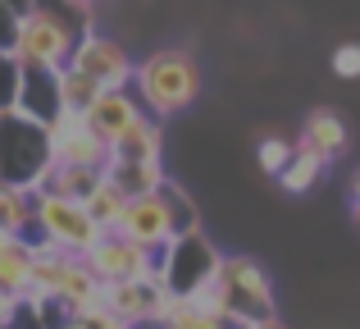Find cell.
<instances>
[{
	"instance_id": "6da1fadb",
	"label": "cell",
	"mask_w": 360,
	"mask_h": 329,
	"mask_svg": "<svg viewBox=\"0 0 360 329\" xmlns=\"http://www.w3.org/2000/svg\"><path fill=\"white\" fill-rule=\"evenodd\" d=\"M196 92H201V69H196V60L187 51H155L132 73V97L155 119L187 110L196 101Z\"/></svg>"
},
{
	"instance_id": "ffe728a7",
	"label": "cell",
	"mask_w": 360,
	"mask_h": 329,
	"mask_svg": "<svg viewBox=\"0 0 360 329\" xmlns=\"http://www.w3.org/2000/svg\"><path fill=\"white\" fill-rule=\"evenodd\" d=\"M0 229L14 238H32V192L0 183Z\"/></svg>"
},
{
	"instance_id": "5bb4252c",
	"label": "cell",
	"mask_w": 360,
	"mask_h": 329,
	"mask_svg": "<svg viewBox=\"0 0 360 329\" xmlns=\"http://www.w3.org/2000/svg\"><path fill=\"white\" fill-rule=\"evenodd\" d=\"M73 266H78V256L51 247V242H32V297L55 302L60 288H64V279L73 275Z\"/></svg>"
},
{
	"instance_id": "44dd1931",
	"label": "cell",
	"mask_w": 360,
	"mask_h": 329,
	"mask_svg": "<svg viewBox=\"0 0 360 329\" xmlns=\"http://www.w3.org/2000/svg\"><path fill=\"white\" fill-rule=\"evenodd\" d=\"M165 329H242V325L205 302H174V311L165 316Z\"/></svg>"
},
{
	"instance_id": "d590c367",
	"label": "cell",
	"mask_w": 360,
	"mask_h": 329,
	"mask_svg": "<svg viewBox=\"0 0 360 329\" xmlns=\"http://www.w3.org/2000/svg\"><path fill=\"white\" fill-rule=\"evenodd\" d=\"M352 197H356V201H360V174L352 178Z\"/></svg>"
},
{
	"instance_id": "9c48e42d",
	"label": "cell",
	"mask_w": 360,
	"mask_h": 329,
	"mask_svg": "<svg viewBox=\"0 0 360 329\" xmlns=\"http://www.w3.org/2000/svg\"><path fill=\"white\" fill-rule=\"evenodd\" d=\"M178 297L169 293L165 275H150V279H132V284H105V306L119 316L123 325H146V321H160L174 311Z\"/></svg>"
},
{
	"instance_id": "3957f363",
	"label": "cell",
	"mask_w": 360,
	"mask_h": 329,
	"mask_svg": "<svg viewBox=\"0 0 360 329\" xmlns=\"http://www.w3.org/2000/svg\"><path fill=\"white\" fill-rule=\"evenodd\" d=\"M196 302L224 311L229 321L238 325H255V321H274V288L269 275L260 270V261L251 256H224L219 275H214L210 293L196 297Z\"/></svg>"
},
{
	"instance_id": "d4e9b609",
	"label": "cell",
	"mask_w": 360,
	"mask_h": 329,
	"mask_svg": "<svg viewBox=\"0 0 360 329\" xmlns=\"http://www.w3.org/2000/svg\"><path fill=\"white\" fill-rule=\"evenodd\" d=\"M160 201H165V211H169V220H174V233H178V238H183V233H196V206H192V197H187L183 187L165 178Z\"/></svg>"
},
{
	"instance_id": "cb8c5ba5",
	"label": "cell",
	"mask_w": 360,
	"mask_h": 329,
	"mask_svg": "<svg viewBox=\"0 0 360 329\" xmlns=\"http://www.w3.org/2000/svg\"><path fill=\"white\" fill-rule=\"evenodd\" d=\"M319 174H324V161H319L315 151H306V147H297V156H292V165L278 174V183L288 187V192H310Z\"/></svg>"
},
{
	"instance_id": "f546056e",
	"label": "cell",
	"mask_w": 360,
	"mask_h": 329,
	"mask_svg": "<svg viewBox=\"0 0 360 329\" xmlns=\"http://www.w3.org/2000/svg\"><path fill=\"white\" fill-rule=\"evenodd\" d=\"M18 23H23V18L0 0V51H14V46H18Z\"/></svg>"
},
{
	"instance_id": "4fadbf2b",
	"label": "cell",
	"mask_w": 360,
	"mask_h": 329,
	"mask_svg": "<svg viewBox=\"0 0 360 329\" xmlns=\"http://www.w3.org/2000/svg\"><path fill=\"white\" fill-rule=\"evenodd\" d=\"M18 115L32 124L51 128L64 115V97H60V73L55 69H23V92H18Z\"/></svg>"
},
{
	"instance_id": "2e32d148",
	"label": "cell",
	"mask_w": 360,
	"mask_h": 329,
	"mask_svg": "<svg viewBox=\"0 0 360 329\" xmlns=\"http://www.w3.org/2000/svg\"><path fill=\"white\" fill-rule=\"evenodd\" d=\"M301 147L315 151L324 165L333 161V156H342L347 151V124H342V115H333V110H310L306 128H301Z\"/></svg>"
},
{
	"instance_id": "e0dca14e",
	"label": "cell",
	"mask_w": 360,
	"mask_h": 329,
	"mask_svg": "<svg viewBox=\"0 0 360 329\" xmlns=\"http://www.w3.org/2000/svg\"><path fill=\"white\" fill-rule=\"evenodd\" d=\"M0 293L23 302L32 293V242L27 238H14L5 252H0Z\"/></svg>"
},
{
	"instance_id": "d6a6232c",
	"label": "cell",
	"mask_w": 360,
	"mask_h": 329,
	"mask_svg": "<svg viewBox=\"0 0 360 329\" xmlns=\"http://www.w3.org/2000/svg\"><path fill=\"white\" fill-rule=\"evenodd\" d=\"M242 329H283V321L274 316V321H255V325H242Z\"/></svg>"
},
{
	"instance_id": "52a82bcc",
	"label": "cell",
	"mask_w": 360,
	"mask_h": 329,
	"mask_svg": "<svg viewBox=\"0 0 360 329\" xmlns=\"http://www.w3.org/2000/svg\"><path fill=\"white\" fill-rule=\"evenodd\" d=\"M82 261H87V270L101 279V284H132V279L160 275V266H165V247L146 252V247H137V242H128L123 233H105V238H101Z\"/></svg>"
},
{
	"instance_id": "83f0119b",
	"label": "cell",
	"mask_w": 360,
	"mask_h": 329,
	"mask_svg": "<svg viewBox=\"0 0 360 329\" xmlns=\"http://www.w3.org/2000/svg\"><path fill=\"white\" fill-rule=\"evenodd\" d=\"M69 321H73V325H78V329H128V325H123V321H119V316H115V311H110V306H105V302H96V306H87V311H78V316H69Z\"/></svg>"
},
{
	"instance_id": "f1b7e54d",
	"label": "cell",
	"mask_w": 360,
	"mask_h": 329,
	"mask_svg": "<svg viewBox=\"0 0 360 329\" xmlns=\"http://www.w3.org/2000/svg\"><path fill=\"white\" fill-rule=\"evenodd\" d=\"M333 73L338 78H360V46H338L333 51Z\"/></svg>"
},
{
	"instance_id": "7c38bea8",
	"label": "cell",
	"mask_w": 360,
	"mask_h": 329,
	"mask_svg": "<svg viewBox=\"0 0 360 329\" xmlns=\"http://www.w3.org/2000/svg\"><path fill=\"white\" fill-rule=\"evenodd\" d=\"M82 119H87V128H91V133H96L105 147H115L119 137L128 133L132 124H137V119H146V110H141V101L132 97L128 87H123V92H101V101H96V106H91Z\"/></svg>"
},
{
	"instance_id": "74e56055",
	"label": "cell",
	"mask_w": 360,
	"mask_h": 329,
	"mask_svg": "<svg viewBox=\"0 0 360 329\" xmlns=\"http://www.w3.org/2000/svg\"><path fill=\"white\" fill-rule=\"evenodd\" d=\"M64 5H69V9H73V5H87V0H64Z\"/></svg>"
},
{
	"instance_id": "7402d4cb",
	"label": "cell",
	"mask_w": 360,
	"mask_h": 329,
	"mask_svg": "<svg viewBox=\"0 0 360 329\" xmlns=\"http://www.w3.org/2000/svg\"><path fill=\"white\" fill-rule=\"evenodd\" d=\"M82 206H87V215H91V220H96L105 233H115V229H119V220H123V211H128V197H123L119 187L105 178V183H101Z\"/></svg>"
},
{
	"instance_id": "5b68a950",
	"label": "cell",
	"mask_w": 360,
	"mask_h": 329,
	"mask_svg": "<svg viewBox=\"0 0 360 329\" xmlns=\"http://www.w3.org/2000/svg\"><path fill=\"white\" fill-rule=\"evenodd\" d=\"M101 238H105V229L87 215L82 201H69V197L55 192H32V238L27 242H51V247L82 261Z\"/></svg>"
},
{
	"instance_id": "8d00e7d4",
	"label": "cell",
	"mask_w": 360,
	"mask_h": 329,
	"mask_svg": "<svg viewBox=\"0 0 360 329\" xmlns=\"http://www.w3.org/2000/svg\"><path fill=\"white\" fill-rule=\"evenodd\" d=\"M352 215H356V224H360V201H356V206H352Z\"/></svg>"
},
{
	"instance_id": "603a6c76",
	"label": "cell",
	"mask_w": 360,
	"mask_h": 329,
	"mask_svg": "<svg viewBox=\"0 0 360 329\" xmlns=\"http://www.w3.org/2000/svg\"><path fill=\"white\" fill-rule=\"evenodd\" d=\"M101 92L105 87H96L91 78H82L78 69H60V97H64V110H69V115H87V110L101 101Z\"/></svg>"
},
{
	"instance_id": "7a4b0ae2",
	"label": "cell",
	"mask_w": 360,
	"mask_h": 329,
	"mask_svg": "<svg viewBox=\"0 0 360 329\" xmlns=\"http://www.w3.org/2000/svg\"><path fill=\"white\" fill-rule=\"evenodd\" d=\"M82 42V27L78 18L69 14L64 0H41L32 14L18 23V46L14 55L23 60V69H69L73 51Z\"/></svg>"
},
{
	"instance_id": "e575fe53",
	"label": "cell",
	"mask_w": 360,
	"mask_h": 329,
	"mask_svg": "<svg viewBox=\"0 0 360 329\" xmlns=\"http://www.w3.org/2000/svg\"><path fill=\"white\" fill-rule=\"evenodd\" d=\"M128 329H165L160 321H146V325H128Z\"/></svg>"
},
{
	"instance_id": "8fae6325",
	"label": "cell",
	"mask_w": 360,
	"mask_h": 329,
	"mask_svg": "<svg viewBox=\"0 0 360 329\" xmlns=\"http://www.w3.org/2000/svg\"><path fill=\"white\" fill-rule=\"evenodd\" d=\"M115 233H123L128 242H137V247H146V252H160V247H169V242L178 238V233H174V220H169L165 201H160V192L132 197Z\"/></svg>"
},
{
	"instance_id": "d6986e66",
	"label": "cell",
	"mask_w": 360,
	"mask_h": 329,
	"mask_svg": "<svg viewBox=\"0 0 360 329\" xmlns=\"http://www.w3.org/2000/svg\"><path fill=\"white\" fill-rule=\"evenodd\" d=\"M105 178L119 187L123 197H150L165 187V169L160 165H105Z\"/></svg>"
},
{
	"instance_id": "9a60e30c",
	"label": "cell",
	"mask_w": 360,
	"mask_h": 329,
	"mask_svg": "<svg viewBox=\"0 0 360 329\" xmlns=\"http://www.w3.org/2000/svg\"><path fill=\"white\" fill-rule=\"evenodd\" d=\"M160 151H165V137H160V124L146 115L110 147V165H160Z\"/></svg>"
},
{
	"instance_id": "484cf974",
	"label": "cell",
	"mask_w": 360,
	"mask_h": 329,
	"mask_svg": "<svg viewBox=\"0 0 360 329\" xmlns=\"http://www.w3.org/2000/svg\"><path fill=\"white\" fill-rule=\"evenodd\" d=\"M18 92H23V60L14 51H0V115L18 110Z\"/></svg>"
},
{
	"instance_id": "f35d334b",
	"label": "cell",
	"mask_w": 360,
	"mask_h": 329,
	"mask_svg": "<svg viewBox=\"0 0 360 329\" xmlns=\"http://www.w3.org/2000/svg\"><path fill=\"white\" fill-rule=\"evenodd\" d=\"M0 329H14V325H0Z\"/></svg>"
},
{
	"instance_id": "8992f818",
	"label": "cell",
	"mask_w": 360,
	"mask_h": 329,
	"mask_svg": "<svg viewBox=\"0 0 360 329\" xmlns=\"http://www.w3.org/2000/svg\"><path fill=\"white\" fill-rule=\"evenodd\" d=\"M219 252H214L210 238H201V229L196 233H183V238H174L165 247V266H160V275H165L169 293L178 297V302H196V297L210 293L214 275H219Z\"/></svg>"
},
{
	"instance_id": "1f68e13d",
	"label": "cell",
	"mask_w": 360,
	"mask_h": 329,
	"mask_svg": "<svg viewBox=\"0 0 360 329\" xmlns=\"http://www.w3.org/2000/svg\"><path fill=\"white\" fill-rule=\"evenodd\" d=\"M5 5H9V9H14V14H18V18H27V14H32V9H37V5H41V0H5Z\"/></svg>"
},
{
	"instance_id": "4316f807",
	"label": "cell",
	"mask_w": 360,
	"mask_h": 329,
	"mask_svg": "<svg viewBox=\"0 0 360 329\" xmlns=\"http://www.w3.org/2000/svg\"><path fill=\"white\" fill-rule=\"evenodd\" d=\"M292 156H297V147H292L288 137H264V142H260V169L274 174V178L292 165Z\"/></svg>"
},
{
	"instance_id": "4dcf8cb0",
	"label": "cell",
	"mask_w": 360,
	"mask_h": 329,
	"mask_svg": "<svg viewBox=\"0 0 360 329\" xmlns=\"http://www.w3.org/2000/svg\"><path fill=\"white\" fill-rule=\"evenodd\" d=\"M14 311H18V302L0 293V325H9V321H14Z\"/></svg>"
},
{
	"instance_id": "ac0fdd59",
	"label": "cell",
	"mask_w": 360,
	"mask_h": 329,
	"mask_svg": "<svg viewBox=\"0 0 360 329\" xmlns=\"http://www.w3.org/2000/svg\"><path fill=\"white\" fill-rule=\"evenodd\" d=\"M105 183L101 169H78V165H55L51 178H46L41 192H55V197H69V201H87L96 187Z\"/></svg>"
},
{
	"instance_id": "836d02e7",
	"label": "cell",
	"mask_w": 360,
	"mask_h": 329,
	"mask_svg": "<svg viewBox=\"0 0 360 329\" xmlns=\"http://www.w3.org/2000/svg\"><path fill=\"white\" fill-rule=\"evenodd\" d=\"M9 242H14V233H5V229H0V252H5Z\"/></svg>"
},
{
	"instance_id": "277c9868",
	"label": "cell",
	"mask_w": 360,
	"mask_h": 329,
	"mask_svg": "<svg viewBox=\"0 0 360 329\" xmlns=\"http://www.w3.org/2000/svg\"><path fill=\"white\" fill-rule=\"evenodd\" d=\"M55 169L51 137L41 124L14 115H0V183L23 187V192H41L46 178Z\"/></svg>"
},
{
	"instance_id": "30bf717a",
	"label": "cell",
	"mask_w": 360,
	"mask_h": 329,
	"mask_svg": "<svg viewBox=\"0 0 360 329\" xmlns=\"http://www.w3.org/2000/svg\"><path fill=\"white\" fill-rule=\"evenodd\" d=\"M46 137H51L55 165H78V169H101V174H105L110 147L101 142L96 133H91L82 115H69V110H64V115L55 119L51 128H46Z\"/></svg>"
},
{
	"instance_id": "ba28073f",
	"label": "cell",
	"mask_w": 360,
	"mask_h": 329,
	"mask_svg": "<svg viewBox=\"0 0 360 329\" xmlns=\"http://www.w3.org/2000/svg\"><path fill=\"white\" fill-rule=\"evenodd\" d=\"M69 69H78L82 78H91L96 87H105V92H123L132 82V73H137V64H132V55L123 51L115 37L82 32V42H78V51H73Z\"/></svg>"
}]
</instances>
